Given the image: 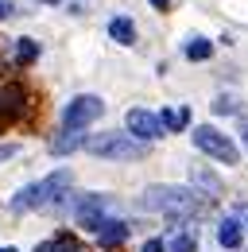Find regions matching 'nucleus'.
I'll return each mask as SVG.
<instances>
[{
  "label": "nucleus",
  "mask_w": 248,
  "mask_h": 252,
  "mask_svg": "<svg viewBox=\"0 0 248 252\" xmlns=\"http://www.w3.org/2000/svg\"><path fill=\"white\" fill-rule=\"evenodd\" d=\"M140 206L152 210V214H163L171 221H190L206 210V198L190 187H148Z\"/></svg>",
  "instance_id": "nucleus-1"
},
{
  "label": "nucleus",
  "mask_w": 248,
  "mask_h": 252,
  "mask_svg": "<svg viewBox=\"0 0 248 252\" xmlns=\"http://www.w3.org/2000/svg\"><path fill=\"white\" fill-rule=\"evenodd\" d=\"M70 183H74L70 171H55L51 179L24 187L12 202H8V210H12V214H28V210H43V206H59L62 198H66V190H70Z\"/></svg>",
  "instance_id": "nucleus-2"
},
{
  "label": "nucleus",
  "mask_w": 248,
  "mask_h": 252,
  "mask_svg": "<svg viewBox=\"0 0 248 252\" xmlns=\"http://www.w3.org/2000/svg\"><path fill=\"white\" fill-rule=\"evenodd\" d=\"M82 148H86L90 156H97V159H117V163H132V159L148 156V144H140V140H132V136H117V132L86 136Z\"/></svg>",
  "instance_id": "nucleus-3"
},
{
  "label": "nucleus",
  "mask_w": 248,
  "mask_h": 252,
  "mask_svg": "<svg viewBox=\"0 0 248 252\" xmlns=\"http://www.w3.org/2000/svg\"><path fill=\"white\" fill-rule=\"evenodd\" d=\"M105 113V105H101V97L93 94H78L66 109H62V128L66 132H86V125H93L97 117Z\"/></svg>",
  "instance_id": "nucleus-4"
},
{
  "label": "nucleus",
  "mask_w": 248,
  "mask_h": 252,
  "mask_svg": "<svg viewBox=\"0 0 248 252\" xmlns=\"http://www.w3.org/2000/svg\"><path fill=\"white\" fill-rule=\"evenodd\" d=\"M194 148L198 152H206L210 159H217V163H237L241 159V152H237V144L229 140V136H221L217 128H210V125H202V128H194Z\"/></svg>",
  "instance_id": "nucleus-5"
},
{
  "label": "nucleus",
  "mask_w": 248,
  "mask_h": 252,
  "mask_svg": "<svg viewBox=\"0 0 248 252\" xmlns=\"http://www.w3.org/2000/svg\"><path fill=\"white\" fill-rule=\"evenodd\" d=\"M113 214H117V202L109 194H86L78 202V225L90 229V233H97L105 221H113Z\"/></svg>",
  "instance_id": "nucleus-6"
},
{
  "label": "nucleus",
  "mask_w": 248,
  "mask_h": 252,
  "mask_svg": "<svg viewBox=\"0 0 248 252\" xmlns=\"http://www.w3.org/2000/svg\"><path fill=\"white\" fill-rule=\"evenodd\" d=\"M124 125H128V132H132V140H140V144H148V140H159V136H163L159 117L148 113V109H132V113L124 117Z\"/></svg>",
  "instance_id": "nucleus-7"
},
{
  "label": "nucleus",
  "mask_w": 248,
  "mask_h": 252,
  "mask_svg": "<svg viewBox=\"0 0 248 252\" xmlns=\"http://www.w3.org/2000/svg\"><path fill=\"white\" fill-rule=\"evenodd\" d=\"M24 86L20 82H0V121L4 117H16V113H24Z\"/></svg>",
  "instance_id": "nucleus-8"
},
{
  "label": "nucleus",
  "mask_w": 248,
  "mask_h": 252,
  "mask_svg": "<svg viewBox=\"0 0 248 252\" xmlns=\"http://www.w3.org/2000/svg\"><path fill=\"white\" fill-rule=\"evenodd\" d=\"M97 241H101V245H105V249H113V245H124V241H128V225H124V221H105V225H101V229H97Z\"/></svg>",
  "instance_id": "nucleus-9"
},
{
  "label": "nucleus",
  "mask_w": 248,
  "mask_h": 252,
  "mask_svg": "<svg viewBox=\"0 0 248 252\" xmlns=\"http://www.w3.org/2000/svg\"><path fill=\"white\" fill-rule=\"evenodd\" d=\"M241 241H245V233H241L237 218H225L217 225V245H221V249H241Z\"/></svg>",
  "instance_id": "nucleus-10"
},
{
  "label": "nucleus",
  "mask_w": 248,
  "mask_h": 252,
  "mask_svg": "<svg viewBox=\"0 0 248 252\" xmlns=\"http://www.w3.org/2000/svg\"><path fill=\"white\" fill-rule=\"evenodd\" d=\"M159 125H163V132H183V128L190 125V109H186V105L163 109V113H159Z\"/></svg>",
  "instance_id": "nucleus-11"
},
{
  "label": "nucleus",
  "mask_w": 248,
  "mask_h": 252,
  "mask_svg": "<svg viewBox=\"0 0 248 252\" xmlns=\"http://www.w3.org/2000/svg\"><path fill=\"white\" fill-rule=\"evenodd\" d=\"M82 144H86V132H66V128H62L59 140H51V152H55V156H70V152L82 148Z\"/></svg>",
  "instance_id": "nucleus-12"
},
{
  "label": "nucleus",
  "mask_w": 248,
  "mask_h": 252,
  "mask_svg": "<svg viewBox=\"0 0 248 252\" xmlns=\"http://www.w3.org/2000/svg\"><path fill=\"white\" fill-rule=\"evenodd\" d=\"M109 35L128 47V43H136V24H132L128 16H117V20H109Z\"/></svg>",
  "instance_id": "nucleus-13"
},
{
  "label": "nucleus",
  "mask_w": 248,
  "mask_h": 252,
  "mask_svg": "<svg viewBox=\"0 0 248 252\" xmlns=\"http://www.w3.org/2000/svg\"><path fill=\"white\" fill-rule=\"evenodd\" d=\"M39 252H82V245H78V237H70V233H59L55 241L39 245Z\"/></svg>",
  "instance_id": "nucleus-14"
},
{
  "label": "nucleus",
  "mask_w": 248,
  "mask_h": 252,
  "mask_svg": "<svg viewBox=\"0 0 248 252\" xmlns=\"http://www.w3.org/2000/svg\"><path fill=\"white\" fill-rule=\"evenodd\" d=\"M210 55H214V43H210V39H190V43H186V59H190V63H206Z\"/></svg>",
  "instance_id": "nucleus-15"
},
{
  "label": "nucleus",
  "mask_w": 248,
  "mask_h": 252,
  "mask_svg": "<svg viewBox=\"0 0 248 252\" xmlns=\"http://www.w3.org/2000/svg\"><path fill=\"white\" fill-rule=\"evenodd\" d=\"M35 59H39V43H35V39H16V63L31 66Z\"/></svg>",
  "instance_id": "nucleus-16"
},
{
  "label": "nucleus",
  "mask_w": 248,
  "mask_h": 252,
  "mask_svg": "<svg viewBox=\"0 0 248 252\" xmlns=\"http://www.w3.org/2000/svg\"><path fill=\"white\" fill-rule=\"evenodd\" d=\"M190 179H194V183H198V187L202 190H210V194H221V179H217V175H210V171H206V167H194V171H190Z\"/></svg>",
  "instance_id": "nucleus-17"
},
{
  "label": "nucleus",
  "mask_w": 248,
  "mask_h": 252,
  "mask_svg": "<svg viewBox=\"0 0 248 252\" xmlns=\"http://www.w3.org/2000/svg\"><path fill=\"white\" fill-rule=\"evenodd\" d=\"M171 252H198V237H194L190 229L175 233V237H171Z\"/></svg>",
  "instance_id": "nucleus-18"
},
{
  "label": "nucleus",
  "mask_w": 248,
  "mask_h": 252,
  "mask_svg": "<svg viewBox=\"0 0 248 252\" xmlns=\"http://www.w3.org/2000/svg\"><path fill=\"white\" fill-rule=\"evenodd\" d=\"M12 156H20V144H0V163L12 159Z\"/></svg>",
  "instance_id": "nucleus-19"
},
{
  "label": "nucleus",
  "mask_w": 248,
  "mask_h": 252,
  "mask_svg": "<svg viewBox=\"0 0 248 252\" xmlns=\"http://www.w3.org/2000/svg\"><path fill=\"white\" fill-rule=\"evenodd\" d=\"M233 218H237L241 229H248V206H237V210H233Z\"/></svg>",
  "instance_id": "nucleus-20"
},
{
  "label": "nucleus",
  "mask_w": 248,
  "mask_h": 252,
  "mask_svg": "<svg viewBox=\"0 0 248 252\" xmlns=\"http://www.w3.org/2000/svg\"><path fill=\"white\" fill-rule=\"evenodd\" d=\"M214 113H233V101H229V97H217V105H214Z\"/></svg>",
  "instance_id": "nucleus-21"
},
{
  "label": "nucleus",
  "mask_w": 248,
  "mask_h": 252,
  "mask_svg": "<svg viewBox=\"0 0 248 252\" xmlns=\"http://www.w3.org/2000/svg\"><path fill=\"white\" fill-rule=\"evenodd\" d=\"M12 12H16V8H12V4H8V0H0V20H8V16H12Z\"/></svg>",
  "instance_id": "nucleus-22"
},
{
  "label": "nucleus",
  "mask_w": 248,
  "mask_h": 252,
  "mask_svg": "<svg viewBox=\"0 0 248 252\" xmlns=\"http://www.w3.org/2000/svg\"><path fill=\"white\" fill-rule=\"evenodd\" d=\"M140 252H163V241H148V245H144Z\"/></svg>",
  "instance_id": "nucleus-23"
},
{
  "label": "nucleus",
  "mask_w": 248,
  "mask_h": 252,
  "mask_svg": "<svg viewBox=\"0 0 248 252\" xmlns=\"http://www.w3.org/2000/svg\"><path fill=\"white\" fill-rule=\"evenodd\" d=\"M152 8H159V12H167V8H171V0H152Z\"/></svg>",
  "instance_id": "nucleus-24"
},
{
  "label": "nucleus",
  "mask_w": 248,
  "mask_h": 252,
  "mask_svg": "<svg viewBox=\"0 0 248 252\" xmlns=\"http://www.w3.org/2000/svg\"><path fill=\"white\" fill-rule=\"evenodd\" d=\"M241 136H245V144H248V117L241 121Z\"/></svg>",
  "instance_id": "nucleus-25"
},
{
  "label": "nucleus",
  "mask_w": 248,
  "mask_h": 252,
  "mask_svg": "<svg viewBox=\"0 0 248 252\" xmlns=\"http://www.w3.org/2000/svg\"><path fill=\"white\" fill-rule=\"evenodd\" d=\"M43 4H59V0H43Z\"/></svg>",
  "instance_id": "nucleus-26"
},
{
  "label": "nucleus",
  "mask_w": 248,
  "mask_h": 252,
  "mask_svg": "<svg viewBox=\"0 0 248 252\" xmlns=\"http://www.w3.org/2000/svg\"><path fill=\"white\" fill-rule=\"evenodd\" d=\"M0 252H16V249H0Z\"/></svg>",
  "instance_id": "nucleus-27"
}]
</instances>
